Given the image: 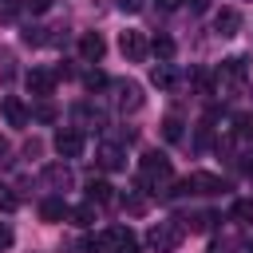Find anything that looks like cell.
Returning <instances> with one entry per match:
<instances>
[{
  "label": "cell",
  "mask_w": 253,
  "mask_h": 253,
  "mask_svg": "<svg viewBox=\"0 0 253 253\" xmlns=\"http://www.w3.org/2000/svg\"><path fill=\"white\" fill-rule=\"evenodd\" d=\"M138 190L174 198V170H170V158L166 154H158V150H146L142 154V162H138Z\"/></svg>",
  "instance_id": "6da1fadb"
},
{
  "label": "cell",
  "mask_w": 253,
  "mask_h": 253,
  "mask_svg": "<svg viewBox=\"0 0 253 253\" xmlns=\"http://www.w3.org/2000/svg\"><path fill=\"white\" fill-rule=\"evenodd\" d=\"M182 237H186V229H182L178 221H158V225H150L146 245H150L154 253H174V249L182 245Z\"/></svg>",
  "instance_id": "7a4b0ae2"
},
{
  "label": "cell",
  "mask_w": 253,
  "mask_h": 253,
  "mask_svg": "<svg viewBox=\"0 0 253 253\" xmlns=\"http://www.w3.org/2000/svg\"><path fill=\"white\" fill-rule=\"evenodd\" d=\"M51 146H55V154H59V158H79V154H83V146H87V138H83V130L63 126V130H55Z\"/></svg>",
  "instance_id": "3957f363"
},
{
  "label": "cell",
  "mask_w": 253,
  "mask_h": 253,
  "mask_svg": "<svg viewBox=\"0 0 253 253\" xmlns=\"http://www.w3.org/2000/svg\"><path fill=\"white\" fill-rule=\"evenodd\" d=\"M119 51H123L130 63H142V59L150 55V40H146L142 32H123V36H119Z\"/></svg>",
  "instance_id": "277c9868"
},
{
  "label": "cell",
  "mask_w": 253,
  "mask_h": 253,
  "mask_svg": "<svg viewBox=\"0 0 253 253\" xmlns=\"http://www.w3.org/2000/svg\"><path fill=\"white\" fill-rule=\"evenodd\" d=\"M182 186H186V194H221V190H225V178H217V174H210V170H194Z\"/></svg>",
  "instance_id": "5b68a950"
},
{
  "label": "cell",
  "mask_w": 253,
  "mask_h": 253,
  "mask_svg": "<svg viewBox=\"0 0 253 253\" xmlns=\"http://www.w3.org/2000/svg\"><path fill=\"white\" fill-rule=\"evenodd\" d=\"M55 79H59L55 71H47V67H32V71H28V91L40 95V99H47V95L55 91Z\"/></svg>",
  "instance_id": "8992f818"
},
{
  "label": "cell",
  "mask_w": 253,
  "mask_h": 253,
  "mask_svg": "<svg viewBox=\"0 0 253 253\" xmlns=\"http://www.w3.org/2000/svg\"><path fill=\"white\" fill-rule=\"evenodd\" d=\"M237 28H241V12L237 8H217L213 12V32L217 36H237Z\"/></svg>",
  "instance_id": "52a82bcc"
},
{
  "label": "cell",
  "mask_w": 253,
  "mask_h": 253,
  "mask_svg": "<svg viewBox=\"0 0 253 253\" xmlns=\"http://www.w3.org/2000/svg\"><path fill=\"white\" fill-rule=\"evenodd\" d=\"M103 51H107V40H103L99 32H83V40H79V55H83L87 63H99Z\"/></svg>",
  "instance_id": "ba28073f"
},
{
  "label": "cell",
  "mask_w": 253,
  "mask_h": 253,
  "mask_svg": "<svg viewBox=\"0 0 253 253\" xmlns=\"http://www.w3.org/2000/svg\"><path fill=\"white\" fill-rule=\"evenodd\" d=\"M40 182H43L47 190H67V186H71V170H67L63 162H51V166H43Z\"/></svg>",
  "instance_id": "9c48e42d"
},
{
  "label": "cell",
  "mask_w": 253,
  "mask_h": 253,
  "mask_svg": "<svg viewBox=\"0 0 253 253\" xmlns=\"http://www.w3.org/2000/svg\"><path fill=\"white\" fill-rule=\"evenodd\" d=\"M245 75H249V59H245V55L225 59V63H221V71H217V79H225V83H241Z\"/></svg>",
  "instance_id": "30bf717a"
},
{
  "label": "cell",
  "mask_w": 253,
  "mask_h": 253,
  "mask_svg": "<svg viewBox=\"0 0 253 253\" xmlns=\"http://www.w3.org/2000/svg\"><path fill=\"white\" fill-rule=\"evenodd\" d=\"M0 107H4V119H8V126H28L32 111H28V107H24V103H20L16 95H8V99H4Z\"/></svg>",
  "instance_id": "8fae6325"
},
{
  "label": "cell",
  "mask_w": 253,
  "mask_h": 253,
  "mask_svg": "<svg viewBox=\"0 0 253 253\" xmlns=\"http://www.w3.org/2000/svg\"><path fill=\"white\" fill-rule=\"evenodd\" d=\"M95 158H99L103 170H123V166H126V154H123V146H115V142H103Z\"/></svg>",
  "instance_id": "7c38bea8"
},
{
  "label": "cell",
  "mask_w": 253,
  "mask_h": 253,
  "mask_svg": "<svg viewBox=\"0 0 253 253\" xmlns=\"http://www.w3.org/2000/svg\"><path fill=\"white\" fill-rule=\"evenodd\" d=\"M119 87V107L123 111H138L142 107V87L138 83H115Z\"/></svg>",
  "instance_id": "4fadbf2b"
},
{
  "label": "cell",
  "mask_w": 253,
  "mask_h": 253,
  "mask_svg": "<svg viewBox=\"0 0 253 253\" xmlns=\"http://www.w3.org/2000/svg\"><path fill=\"white\" fill-rule=\"evenodd\" d=\"M67 210H71V206H67L63 198H43V202H40V217H43V221H63Z\"/></svg>",
  "instance_id": "5bb4252c"
},
{
  "label": "cell",
  "mask_w": 253,
  "mask_h": 253,
  "mask_svg": "<svg viewBox=\"0 0 253 253\" xmlns=\"http://www.w3.org/2000/svg\"><path fill=\"white\" fill-rule=\"evenodd\" d=\"M182 221H186L182 229H190V233H210V229H213V221H217V213L198 210V213H190V217H182Z\"/></svg>",
  "instance_id": "9a60e30c"
},
{
  "label": "cell",
  "mask_w": 253,
  "mask_h": 253,
  "mask_svg": "<svg viewBox=\"0 0 253 253\" xmlns=\"http://www.w3.org/2000/svg\"><path fill=\"white\" fill-rule=\"evenodd\" d=\"M229 138L241 142V146H249V142H253V115H237L233 126H229Z\"/></svg>",
  "instance_id": "2e32d148"
},
{
  "label": "cell",
  "mask_w": 253,
  "mask_h": 253,
  "mask_svg": "<svg viewBox=\"0 0 253 253\" xmlns=\"http://www.w3.org/2000/svg\"><path fill=\"white\" fill-rule=\"evenodd\" d=\"M83 249H87V253H115V229H103V233L87 237Z\"/></svg>",
  "instance_id": "e0dca14e"
},
{
  "label": "cell",
  "mask_w": 253,
  "mask_h": 253,
  "mask_svg": "<svg viewBox=\"0 0 253 253\" xmlns=\"http://www.w3.org/2000/svg\"><path fill=\"white\" fill-rule=\"evenodd\" d=\"M174 51H178V47H174L170 36H154V40H150V55H158V63H170Z\"/></svg>",
  "instance_id": "ac0fdd59"
},
{
  "label": "cell",
  "mask_w": 253,
  "mask_h": 253,
  "mask_svg": "<svg viewBox=\"0 0 253 253\" xmlns=\"http://www.w3.org/2000/svg\"><path fill=\"white\" fill-rule=\"evenodd\" d=\"M115 253H142L138 241H134V233L126 225H115Z\"/></svg>",
  "instance_id": "d6986e66"
},
{
  "label": "cell",
  "mask_w": 253,
  "mask_h": 253,
  "mask_svg": "<svg viewBox=\"0 0 253 253\" xmlns=\"http://www.w3.org/2000/svg\"><path fill=\"white\" fill-rule=\"evenodd\" d=\"M150 83H154V87H162V91H166V87H174V67H170V63L150 67Z\"/></svg>",
  "instance_id": "ffe728a7"
},
{
  "label": "cell",
  "mask_w": 253,
  "mask_h": 253,
  "mask_svg": "<svg viewBox=\"0 0 253 253\" xmlns=\"http://www.w3.org/2000/svg\"><path fill=\"white\" fill-rule=\"evenodd\" d=\"M87 202H91V206H103V202H111V186L91 178V182H87Z\"/></svg>",
  "instance_id": "44dd1931"
},
{
  "label": "cell",
  "mask_w": 253,
  "mask_h": 253,
  "mask_svg": "<svg viewBox=\"0 0 253 253\" xmlns=\"http://www.w3.org/2000/svg\"><path fill=\"white\" fill-rule=\"evenodd\" d=\"M67 217H71L75 225H95V206H91V202H83V206L67 210Z\"/></svg>",
  "instance_id": "7402d4cb"
},
{
  "label": "cell",
  "mask_w": 253,
  "mask_h": 253,
  "mask_svg": "<svg viewBox=\"0 0 253 253\" xmlns=\"http://www.w3.org/2000/svg\"><path fill=\"white\" fill-rule=\"evenodd\" d=\"M229 217H233V221H253V202H249V198H237V202L229 206Z\"/></svg>",
  "instance_id": "603a6c76"
},
{
  "label": "cell",
  "mask_w": 253,
  "mask_h": 253,
  "mask_svg": "<svg viewBox=\"0 0 253 253\" xmlns=\"http://www.w3.org/2000/svg\"><path fill=\"white\" fill-rule=\"evenodd\" d=\"M162 138H166V142H178V138H182V119H178V115H170V119L162 123Z\"/></svg>",
  "instance_id": "cb8c5ba5"
},
{
  "label": "cell",
  "mask_w": 253,
  "mask_h": 253,
  "mask_svg": "<svg viewBox=\"0 0 253 253\" xmlns=\"http://www.w3.org/2000/svg\"><path fill=\"white\" fill-rule=\"evenodd\" d=\"M16 206H20V194H16L12 186H4V182H0V210H4V213H12Z\"/></svg>",
  "instance_id": "d4e9b609"
},
{
  "label": "cell",
  "mask_w": 253,
  "mask_h": 253,
  "mask_svg": "<svg viewBox=\"0 0 253 253\" xmlns=\"http://www.w3.org/2000/svg\"><path fill=\"white\" fill-rule=\"evenodd\" d=\"M119 206H123L126 213H146V198H138V194H126Z\"/></svg>",
  "instance_id": "484cf974"
},
{
  "label": "cell",
  "mask_w": 253,
  "mask_h": 253,
  "mask_svg": "<svg viewBox=\"0 0 253 253\" xmlns=\"http://www.w3.org/2000/svg\"><path fill=\"white\" fill-rule=\"evenodd\" d=\"M194 87H198L202 95H213V75H210V71H194Z\"/></svg>",
  "instance_id": "4316f807"
},
{
  "label": "cell",
  "mask_w": 253,
  "mask_h": 253,
  "mask_svg": "<svg viewBox=\"0 0 253 253\" xmlns=\"http://www.w3.org/2000/svg\"><path fill=\"white\" fill-rule=\"evenodd\" d=\"M32 119H36V123H51V119H55V107H51V103H36V107H32Z\"/></svg>",
  "instance_id": "83f0119b"
},
{
  "label": "cell",
  "mask_w": 253,
  "mask_h": 253,
  "mask_svg": "<svg viewBox=\"0 0 253 253\" xmlns=\"http://www.w3.org/2000/svg\"><path fill=\"white\" fill-rule=\"evenodd\" d=\"M194 142H198V150H206V146L213 142V123H210V119L198 126V138H194Z\"/></svg>",
  "instance_id": "f1b7e54d"
},
{
  "label": "cell",
  "mask_w": 253,
  "mask_h": 253,
  "mask_svg": "<svg viewBox=\"0 0 253 253\" xmlns=\"http://www.w3.org/2000/svg\"><path fill=\"white\" fill-rule=\"evenodd\" d=\"M83 83H87V91H99V87H107V75H103V71H87Z\"/></svg>",
  "instance_id": "f546056e"
},
{
  "label": "cell",
  "mask_w": 253,
  "mask_h": 253,
  "mask_svg": "<svg viewBox=\"0 0 253 253\" xmlns=\"http://www.w3.org/2000/svg\"><path fill=\"white\" fill-rule=\"evenodd\" d=\"M20 8H24V0H0V20H12Z\"/></svg>",
  "instance_id": "4dcf8cb0"
},
{
  "label": "cell",
  "mask_w": 253,
  "mask_h": 253,
  "mask_svg": "<svg viewBox=\"0 0 253 253\" xmlns=\"http://www.w3.org/2000/svg\"><path fill=\"white\" fill-rule=\"evenodd\" d=\"M24 43H32V47H40V43H47V36H43V28H28V32H24Z\"/></svg>",
  "instance_id": "1f68e13d"
},
{
  "label": "cell",
  "mask_w": 253,
  "mask_h": 253,
  "mask_svg": "<svg viewBox=\"0 0 253 253\" xmlns=\"http://www.w3.org/2000/svg\"><path fill=\"white\" fill-rule=\"evenodd\" d=\"M210 253H237V241H229V237H217V241L210 245Z\"/></svg>",
  "instance_id": "d6a6232c"
},
{
  "label": "cell",
  "mask_w": 253,
  "mask_h": 253,
  "mask_svg": "<svg viewBox=\"0 0 253 253\" xmlns=\"http://www.w3.org/2000/svg\"><path fill=\"white\" fill-rule=\"evenodd\" d=\"M24 8H28L32 16H40V12H47V8H51V0H24Z\"/></svg>",
  "instance_id": "836d02e7"
},
{
  "label": "cell",
  "mask_w": 253,
  "mask_h": 253,
  "mask_svg": "<svg viewBox=\"0 0 253 253\" xmlns=\"http://www.w3.org/2000/svg\"><path fill=\"white\" fill-rule=\"evenodd\" d=\"M12 241H16V233H12V225H4V221H0V249H8Z\"/></svg>",
  "instance_id": "e575fe53"
},
{
  "label": "cell",
  "mask_w": 253,
  "mask_h": 253,
  "mask_svg": "<svg viewBox=\"0 0 253 253\" xmlns=\"http://www.w3.org/2000/svg\"><path fill=\"white\" fill-rule=\"evenodd\" d=\"M115 4H119L123 12H138V8H142V0H115Z\"/></svg>",
  "instance_id": "d590c367"
},
{
  "label": "cell",
  "mask_w": 253,
  "mask_h": 253,
  "mask_svg": "<svg viewBox=\"0 0 253 253\" xmlns=\"http://www.w3.org/2000/svg\"><path fill=\"white\" fill-rule=\"evenodd\" d=\"M40 150H43V146H40V138H32V142H28V146H24V154H28V158H36V154H40Z\"/></svg>",
  "instance_id": "8d00e7d4"
},
{
  "label": "cell",
  "mask_w": 253,
  "mask_h": 253,
  "mask_svg": "<svg viewBox=\"0 0 253 253\" xmlns=\"http://www.w3.org/2000/svg\"><path fill=\"white\" fill-rule=\"evenodd\" d=\"M154 4H158V8H162V12H174V8H178V4H182V0H154Z\"/></svg>",
  "instance_id": "74e56055"
},
{
  "label": "cell",
  "mask_w": 253,
  "mask_h": 253,
  "mask_svg": "<svg viewBox=\"0 0 253 253\" xmlns=\"http://www.w3.org/2000/svg\"><path fill=\"white\" fill-rule=\"evenodd\" d=\"M190 8H194V12H206V8H210V0H190Z\"/></svg>",
  "instance_id": "f35d334b"
},
{
  "label": "cell",
  "mask_w": 253,
  "mask_h": 253,
  "mask_svg": "<svg viewBox=\"0 0 253 253\" xmlns=\"http://www.w3.org/2000/svg\"><path fill=\"white\" fill-rule=\"evenodd\" d=\"M0 154H8V138L4 134H0Z\"/></svg>",
  "instance_id": "ab89813d"
}]
</instances>
